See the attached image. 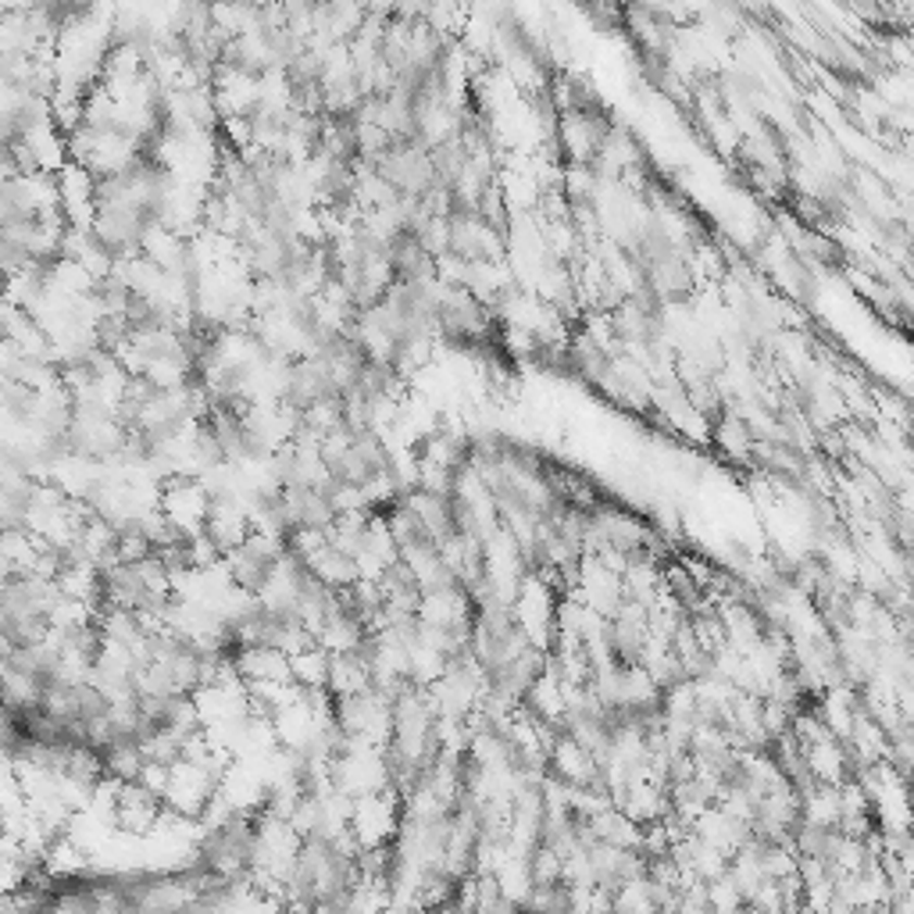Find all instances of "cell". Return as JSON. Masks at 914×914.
Instances as JSON below:
<instances>
[{
	"label": "cell",
	"instance_id": "2",
	"mask_svg": "<svg viewBox=\"0 0 914 914\" xmlns=\"http://www.w3.org/2000/svg\"><path fill=\"white\" fill-rule=\"evenodd\" d=\"M286 504H290V518L300 536H325L343 522V490L336 486L325 468L311 479L297 483L286 490Z\"/></svg>",
	"mask_w": 914,
	"mask_h": 914
},
{
	"label": "cell",
	"instance_id": "3",
	"mask_svg": "<svg viewBox=\"0 0 914 914\" xmlns=\"http://www.w3.org/2000/svg\"><path fill=\"white\" fill-rule=\"evenodd\" d=\"M286 550L268 533H254L229 554V575L247 597H261L283 572Z\"/></svg>",
	"mask_w": 914,
	"mask_h": 914
},
{
	"label": "cell",
	"instance_id": "4",
	"mask_svg": "<svg viewBox=\"0 0 914 914\" xmlns=\"http://www.w3.org/2000/svg\"><path fill=\"white\" fill-rule=\"evenodd\" d=\"M33 408H36V393L29 390V386L8 383V411H11V415H15L18 422H29Z\"/></svg>",
	"mask_w": 914,
	"mask_h": 914
},
{
	"label": "cell",
	"instance_id": "1",
	"mask_svg": "<svg viewBox=\"0 0 914 914\" xmlns=\"http://www.w3.org/2000/svg\"><path fill=\"white\" fill-rule=\"evenodd\" d=\"M318 461H322L325 475H329L343 493H372L375 486L397 483L393 458L375 429H354V433L329 436L318 450Z\"/></svg>",
	"mask_w": 914,
	"mask_h": 914
}]
</instances>
